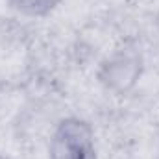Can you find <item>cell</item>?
Returning a JSON list of instances; mask_svg holds the SVG:
<instances>
[{
    "label": "cell",
    "mask_w": 159,
    "mask_h": 159,
    "mask_svg": "<svg viewBox=\"0 0 159 159\" xmlns=\"http://www.w3.org/2000/svg\"><path fill=\"white\" fill-rule=\"evenodd\" d=\"M50 159H96L89 124L80 119L63 120L50 139Z\"/></svg>",
    "instance_id": "cell-1"
},
{
    "label": "cell",
    "mask_w": 159,
    "mask_h": 159,
    "mask_svg": "<svg viewBox=\"0 0 159 159\" xmlns=\"http://www.w3.org/2000/svg\"><path fill=\"white\" fill-rule=\"evenodd\" d=\"M141 76V59L133 52H117L109 57L100 72L107 89L115 93H128Z\"/></svg>",
    "instance_id": "cell-2"
},
{
    "label": "cell",
    "mask_w": 159,
    "mask_h": 159,
    "mask_svg": "<svg viewBox=\"0 0 159 159\" xmlns=\"http://www.w3.org/2000/svg\"><path fill=\"white\" fill-rule=\"evenodd\" d=\"M9 2L26 15H44L57 4V0H9Z\"/></svg>",
    "instance_id": "cell-3"
}]
</instances>
